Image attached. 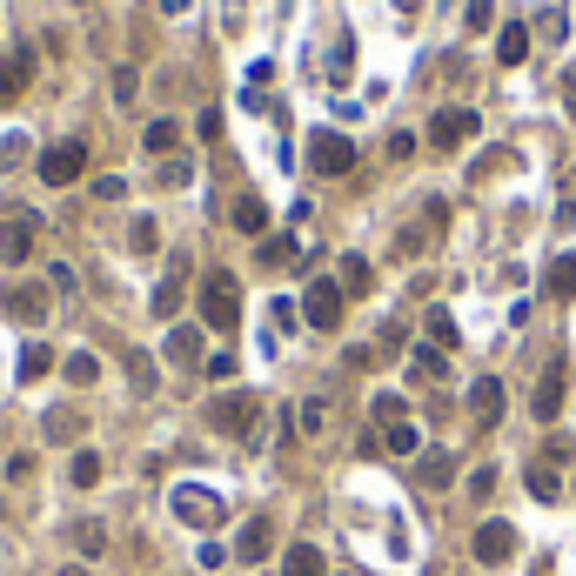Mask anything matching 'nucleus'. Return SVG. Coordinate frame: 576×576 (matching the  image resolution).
<instances>
[{"label":"nucleus","mask_w":576,"mask_h":576,"mask_svg":"<svg viewBox=\"0 0 576 576\" xmlns=\"http://www.w3.org/2000/svg\"><path fill=\"white\" fill-rule=\"evenodd\" d=\"M201 322L215 335H228L242 322V282H235L228 268H208V282H201Z\"/></svg>","instance_id":"1"},{"label":"nucleus","mask_w":576,"mask_h":576,"mask_svg":"<svg viewBox=\"0 0 576 576\" xmlns=\"http://www.w3.org/2000/svg\"><path fill=\"white\" fill-rule=\"evenodd\" d=\"M168 510H175V523H188V530H222V516L228 503L215 496V489H201V483H175V496H168Z\"/></svg>","instance_id":"2"},{"label":"nucleus","mask_w":576,"mask_h":576,"mask_svg":"<svg viewBox=\"0 0 576 576\" xmlns=\"http://www.w3.org/2000/svg\"><path fill=\"white\" fill-rule=\"evenodd\" d=\"M255 422H262V396L255 389H228V396L208 402V429L215 436H248Z\"/></svg>","instance_id":"3"},{"label":"nucleus","mask_w":576,"mask_h":576,"mask_svg":"<svg viewBox=\"0 0 576 576\" xmlns=\"http://www.w3.org/2000/svg\"><path fill=\"white\" fill-rule=\"evenodd\" d=\"M469 556H476L483 570H503V563L516 556V523H503V516L476 523V536H469Z\"/></svg>","instance_id":"4"},{"label":"nucleus","mask_w":576,"mask_h":576,"mask_svg":"<svg viewBox=\"0 0 576 576\" xmlns=\"http://www.w3.org/2000/svg\"><path fill=\"white\" fill-rule=\"evenodd\" d=\"M309 168H315V175H349V168H355V141H349V134H335V128H315L309 134Z\"/></svg>","instance_id":"5"},{"label":"nucleus","mask_w":576,"mask_h":576,"mask_svg":"<svg viewBox=\"0 0 576 576\" xmlns=\"http://www.w3.org/2000/svg\"><path fill=\"white\" fill-rule=\"evenodd\" d=\"M81 168H88V141H54V148L41 155V181H47V188L81 181Z\"/></svg>","instance_id":"6"},{"label":"nucleus","mask_w":576,"mask_h":576,"mask_svg":"<svg viewBox=\"0 0 576 576\" xmlns=\"http://www.w3.org/2000/svg\"><path fill=\"white\" fill-rule=\"evenodd\" d=\"M302 322L309 329H342V282H309V295H302Z\"/></svg>","instance_id":"7"},{"label":"nucleus","mask_w":576,"mask_h":576,"mask_svg":"<svg viewBox=\"0 0 576 576\" xmlns=\"http://www.w3.org/2000/svg\"><path fill=\"white\" fill-rule=\"evenodd\" d=\"M34 235H41V222H34L27 208H14V215L0 222V262H7V268H21L27 255H34Z\"/></svg>","instance_id":"8"},{"label":"nucleus","mask_w":576,"mask_h":576,"mask_svg":"<svg viewBox=\"0 0 576 576\" xmlns=\"http://www.w3.org/2000/svg\"><path fill=\"white\" fill-rule=\"evenodd\" d=\"M469 134H476V108H443L436 114V121H429V148H463Z\"/></svg>","instance_id":"9"},{"label":"nucleus","mask_w":576,"mask_h":576,"mask_svg":"<svg viewBox=\"0 0 576 576\" xmlns=\"http://www.w3.org/2000/svg\"><path fill=\"white\" fill-rule=\"evenodd\" d=\"M0 309L14 315V322H47V309H54V295H47L41 282H21V288H7V295H0Z\"/></svg>","instance_id":"10"},{"label":"nucleus","mask_w":576,"mask_h":576,"mask_svg":"<svg viewBox=\"0 0 576 576\" xmlns=\"http://www.w3.org/2000/svg\"><path fill=\"white\" fill-rule=\"evenodd\" d=\"M181 295H188V255H175L168 262V275H161V288H155V322H175V309H181Z\"/></svg>","instance_id":"11"},{"label":"nucleus","mask_w":576,"mask_h":576,"mask_svg":"<svg viewBox=\"0 0 576 576\" xmlns=\"http://www.w3.org/2000/svg\"><path fill=\"white\" fill-rule=\"evenodd\" d=\"M27 81H34V54H27V47L0 54V108H7V101H21Z\"/></svg>","instance_id":"12"},{"label":"nucleus","mask_w":576,"mask_h":576,"mask_svg":"<svg viewBox=\"0 0 576 576\" xmlns=\"http://www.w3.org/2000/svg\"><path fill=\"white\" fill-rule=\"evenodd\" d=\"M469 416L483 422V429H496V422H503V382H496V376H476V382H469Z\"/></svg>","instance_id":"13"},{"label":"nucleus","mask_w":576,"mask_h":576,"mask_svg":"<svg viewBox=\"0 0 576 576\" xmlns=\"http://www.w3.org/2000/svg\"><path fill=\"white\" fill-rule=\"evenodd\" d=\"M449 476H456V456H449V449H422L416 456V483L422 489H449Z\"/></svg>","instance_id":"14"},{"label":"nucleus","mask_w":576,"mask_h":576,"mask_svg":"<svg viewBox=\"0 0 576 576\" xmlns=\"http://www.w3.org/2000/svg\"><path fill=\"white\" fill-rule=\"evenodd\" d=\"M268 550H275V530H268L262 516H255V523H248V530L235 536V563H262Z\"/></svg>","instance_id":"15"},{"label":"nucleus","mask_w":576,"mask_h":576,"mask_svg":"<svg viewBox=\"0 0 576 576\" xmlns=\"http://www.w3.org/2000/svg\"><path fill=\"white\" fill-rule=\"evenodd\" d=\"M530 409H536V422H556V409H563V369H556V362L543 369V382H536V402H530Z\"/></svg>","instance_id":"16"},{"label":"nucleus","mask_w":576,"mask_h":576,"mask_svg":"<svg viewBox=\"0 0 576 576\" xmlns=\"http://www.w3.org/2000/svg\"><path fill=\"white\" fill-rule=\"evenodd\" d=\"M496 61H503V67H523V61H530V27H523V21H510L503 34H496Z\"/></svg>","instance_id":"17"},{"label":"nucleus","mask_w":576,"mask_h":576,"mask_svg":"<svg viewBox=\"0 0 576 576\" xmlns=\"http://www.w3.org/2000/svg\"><path fill=\"white\" fill-rule=\"evenodd\" d=\"M382 449H389V456H422V429L409 416L389 422V429H382Z\"/></svg>","instance_id":"18"},{"label":"nucleus","mask_w":576,"mask_h":576,"mask_svg":"<svg viewBox=\"0 0 576 576\" xmlns=\"http://www.w3.org/2000/svg\"><path fill=\"white\" fill-rule=\"evenodd\" d=\"M41 429H47V443H81V409H67V402H61V409H47Z\"/></svg>","instance_id":"19"},{"label":"nucleus","mask_w":576,"mask_h":576,"mask_svg":"<svg viewBox=\"0 0 576 576\" xmlns=\"http://www.w3.org/2000/svg\"><path fill=\"white\" fill-rule=\"evenodd\" d=\"M282 576H322V550H315V543H288Z\"/></svg>","instance_id":"20"},{"label":"nucleus","mask_w":576,"mask_h":576,"mask_svg":"<svg viewBox=\"0 0 576 576\" xmlns=\"http://www.w3.org/2000/svg\"><path fill=\"white\" fill-rule=\"evenodd\" d=\"M175 141H181V128L168 121V114H155V121H148V134H141V148H148V155H175Z\"/></svg>","instance_id":"21"},{"label":"nucleus","mask_w":576,"mask_h":576,"mask_svg":"<svg viewBox=\"0 0 576 576\" xmlns=\"http://www.w3.org/2000/svg\"><path fill=\"white\" fill-rule=\"evenodd\" d=\"M67 483H74V489H94V483H101V449H74V463H67Z\"/></svg>","instance_id":"22"},{"label":"nucleus","mask_w":576,"mask_h":576,"mask_svg":"<svg viewBox=\"0 0 576 576\" xmlns=\"http://www.w3.org/2000/svg\"><path fill=\"white\" fill-rule=\"evenodd\" d=\"M67 536H74V550H81V556H101V550H108V523H94V516H81Z\"/></svg>","instance_id":"23"},{"label":"nucleus","mask_w":576,"mask_h":576,"mask_svg":"<svg viewBox=\"0 0 576 576\" xmlns=\"http://www.w3.org/2000/svg\"><path fill=\"white\" fill-rule=\"evenodd\" d=\"M409 376H416V382H443L449 376V355L443 349H416V355H409Z\"/></svg>","instance_id":"24"},{"label":"nucleus","mask_w":576,"mask_h":576,"mask_svg":"<svg viewBox=\"0 0 576 576\" xmlns=\"http://www.w3.org/2000/svg\"><path fill=\"white\" fill-rule=\"evenodd\" d=\"M235 228H242V235H262V228H268L262 195H242V201H235Z\"/></svg>","instance_id":"25"},{"label":"nucleus","mask_w":576,"mask_h":576,"mask_svg":"<svg viewBox=\"0 0 576 576\" xmlns=\"http://www.w3.org/2000/svg\"><path fill=\"white\" fill-rule=\"evenodd\" d=\"M422 329H429L436 349H456V315H449V309H429V315H422Z\"/></svg>","instance_id":"26"},{"label":"nucleus","mask_w":576,"mask_h":576,"mask_svg":"<svg viewBox=\"0 0 576 576\" xmlns=\"http://www.w3.org/2000/svg\"><path fill=\"white\" fill-rule=\"evenodd\" d=\"M369 282H376L369 262H362V255H342V295H369Z\"/></svg>","instance_id":"27"},{"label":"nucleus","mask_w":576,"mask_h":576,"mask_svg":"<svg viewBox=\"0 0 576 576\" xmlns=\"http://www.w3.org/2000/svg\"><path fill=\"white\" fill-rule=\"evenodd\" d=\"M47 369H54V355H47V342H27V349H21V382H41Z\"/></svg>","instance_id":"28"},{"label":"nucleus","mask_w":576,"mask_h":576,"mask_svg":"<svg viewBox=\"0 0 576 576\" xmlns=\"http://www.w3.org/2000/svg\"><path fill=\"white\" fill-rule=\"evenodd\" d=\"M530 496H536V503H556V496H563V483H556L550 463H530Z\"/></svg>","instance_id":"29"},{"label":"nucleus","mask_w":576,"mask_h":576,"mask_svg":"<svg viewBox=\"0 0 576 576\" xmlns=\"http://www.w3.org/2000/svg\"><path fill=\"white\" fill-rule=\"evenodd\" d=\"M201 355V329H168V362H195Z\"/></svg>","instance_id":"30"},{"label":"nucleus","mask_w":576,"mask_h":576,"mask_svg":"<svg viewBox=\"0 0 576 576\" xmlns=\"http://www.w3.org/2000/svg\"><path fill=\"white\" fill-rule=\"evenodd\" d=\"M67 382H74V389H88V382H101V362H94L88 349H81V355H67Z\"/></svg>","instance_id":"31"},{"label":"nucleus","mask_w":576,"mask_h":576,"mask_svg":"<svg viewBox=\"0 0 576 576\" xmlns=\"http://www.w3.org/2000/svg\"><path fill=\"white\" fill-rule=\"evenodd\" d=\"M550 295H576V255H556L550 262Z\"/></svg>","instance_id":"32"},{"label":"nucleus","mask_w":576,"mask_h":576,"mask_svg":"<svg viewBox=\"0 0 576 576\" xmlns=\"http://www.w3.org/2000/svg\"><path fill=\"white\" fill-rule=\"evenodd\" d=\"M128 382H134V389H141V396L155 389V362H148V355H141V349H128Z\"/></svg>","instance_id":"33"},{"label":"nucleus","mask_w":576,"mask_h":576,"mask_svg":"<svg viewBox=\"0 0 576 576\" xmlns=\"http://www.w3.org/2000/svg\"><path fill=\"white\" fill-rule=\"evenodd\" d=\"M463 27H469V34L496 27V0H469V7H463Z\"/></svg>","instance_id":"34"},{"label":"nucleus","mask_w":576,"mask_h":576,"mask_svg":"<svg viewBox=\"0 0 576 576\" xmlns=\"http://www.w3.org/2000/svg\"><path fill=\"white\" fill-rule=\"evenodd\" d=\"M155 242H161V228H155V215H141V222L128 228V248H134V255H148V248H155Z\"/></svg>","instance_id":"35"},{"label":"nucleus","mask_w":576,"mask_h":576,"mask_svg":"<svg viewBox=\"0 0 576 576\" xmlns=\"http://www.w3.org/2000/svg\"><path fill=\"white\" fill-rule=\"evenodd\" d=\"M262 262H268V268L295 262V242H288V235H268V242H262Z\"/></svg>","instance_id":"36"},{"label":"nucleus","mask_w":576,"mask_h":576,"mask_svg":"<svg viewBox=\"0 0 576 576\" xmlns=\"http://www.w3.org/2000/svg\"><path fill=\"white\" fill-rule=\"evenodd\" d=\"M322 422H329V402L309 396V402H302V429H309V436H322Z\"/></svg>","instance_id":"37"},{"label":"nucleus","mask_w":576,"mask_h":576,"mask_svg":"<svg viewBox=\"0 0 576 576\" xmlns=\"http://www.w3.org/2000/svg\"><path fill=\"white\" fill-rule=\"evenodd\" d=\"M141 94V74L134 67H114V101H134Z\"/></svg>","instance_id":"38"},{"label":"nucleus","mask_w":576,"mask_h":576,"mask_svg":"<svg viewBox=\"0 0 576 576\" xmlns=\"http://www.w3.org/2000/svg\"><path fill=\"white\" fill-rule=\"evenodd\" d=\"M536 27H543L550 41H563V34H570V21H563V7H543V14H536Z\"/></svg>","instance_id":"39"},{"label":"nucleus","mask_w":576,"mask_h":576,"mask_svg":"<svg viewBox=\"0 0 576 576\" xmlns=\"http://www.w3.org/2000/svg\"><path fill=\"white\" fill-rule=\"evenodd\" d=\"M161 181H168V188H188V181H195V168H188V161H175V155H168V161H161Z\"/></svg>","instance_id":"40"},{"label":"nucleus","mask_w":576,"mask_h":576,"mask_svg":"<svg viewBox=\"0 0 576 576\" xmlns=\"http://www.w3.org/2000/svg\"><path fill=\"white\" fill-rule=\"evenodd\" d=\"M228 556H235V550H228V543H201V550H195V563H201V570H222Z\"/></svg>","instance_id":"41"},{"label":"nucleus","mask_w":576,"mask_h":576,"mask_svg":"<svg viewBox=\"0 0 576 576\" xmlns=\"http://www.w3.org/2000/svg\"><path fill=\"white\" fill-rule=\"evenodd\" d=\"M469 496H476V503H483V496H496V469H476V476H469Z\"/></svg>","instance_id":"42"},{"label":"nucleus","mask_w":576,"mask_h":576,"mask_svg":"<svg viewBox=\"0 0 576 576\" xmlns=\"http://www.w3.org/2000/svg\"><path fill=\"white\" fill-rule=\"evenodd\" d=\"M21 155H27V141H21V134H7V141H0V175H7Z\"/></svg>","instance_id":"43"},{"label":"nucleus","mask_w":576,"mask_h":576,"mask_svg":"<svg viewBox=\"0 0 576 576\" xmlns=\"http://www.w3.org/2000/svg\"><path fill=\"white\" fill-rule=\"evenodd\" d=\"M94 195H101V201H121V195H128V181H121V175H101V181H94Z\"/></svg>","instance_id":"44"},{"label":"nucleus","mask_w":576,"mask_h":576,"mask_svg":"<svg viewBox=\"0 0 576 576\" xmlns=\"http://www.w3.org/2000/svg\"><path fill=\"white\" fill-rule=\"evenodd\" d=\"M376 416L382 422H402V396H376Z\"/></svg>","instance_id":"45"},{"label":"nucleus","mask_w":576,"mask_h":576,"mask_svg":"<svg viewBox=\"0 0 576 576\" xmlns=\"http://www.w3.org/2000/svg\"><path fill=\"white\" fill-rule=\"evenodd\" d=\"M563 101H570V114H576V67L563 74Z\"/></svg>","instance_id":"46"},{"label":"nucleus","mask_w":576,"mask_h":576,"mask_svg":"<svg viewBox=\"0 0 576 576\" xmlns=\"http://www.w3.org/2000/svg\"><path fill=\"white\" fill-rule=\"evenodd\" d=\"M161 14H188V0H161Z\"/></svg>","instance_id":"47"},{"label":"nucleus","mask_w":576,"mask_h":576,"mask_svg":"<svg viewBox=\"0 0 576 576\" xmlns=\"http://www.w3.org/2000/svg\"><path fill=\"white\" fill-rule=\"evenodd\" d=\"M61 576H88V563H67V570Z\"/></svg>","instance_id":"48"}]
</instances>
